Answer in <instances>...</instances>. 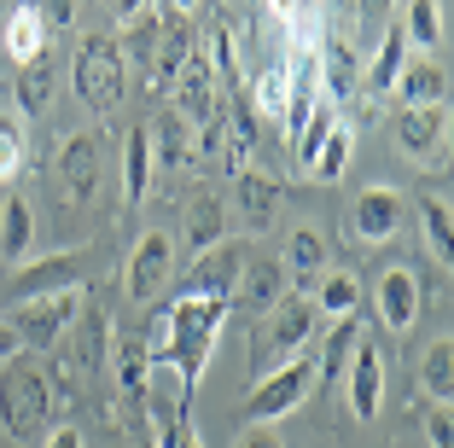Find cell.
<instances>
[{
    "instance_id": "22",
    "label": "cell",
    "mask_w": 454,
    "mask_h": 448,
    "mask_svg": "<svg viewBox=\"0 0 454 448\" xmlns=\"http://www.w3.org/2000/svg\"><path fill=\"white\" fill-rule=\"evenodd\" d=\"M53 88H59L53 53H41V59H29V65H18V82H12V93H18V117H41V111L53 106Z\"/></svg>"
},
{
    "instance_id": "35",
    "label": "cell",
    "mask_w": 454,
    "mask_h": 448,
    "mask_svg": "<svg viewBox=\"0 0 454 448\" xmlns=\"http://www.w3.org/2000/svg\"><path fill=\"white\" fill-rule=\"evenodd\" d=\"M396 29L408 35V47H437L442 41V0H408V18Z\"/></svg>"
},
{
    "instance_id": "46",
    "label": "cell",
    "mask_w": 454,
    "mask_h": 448,
    "mask_svg": "<svg viewBox=\"0 0 454 448\" xmlns=\"http://www.w3.org/2000/svg\"><path fill=\"white\" fill-rule=\"evenodd\" d=\"M268 6H274L280 18H297V0H268Z\"/></svg>"
},
{
    "instance_id": "20",
    "label": "cell",
    "mask_w": 454,
    "mask_h": 448,
    "mask_svg": "<svg viewBox=\"0 0 454 448\" xmlns=\"http://www.w3.org/2000/svg\"><path fill=\"white\" fill-rule=\"evenodd\" d=\"M233 198H239L245 222H251L256 233H268V227H274V210H280V198H286V186H280V181H268V175H256V169H239V181H233Z\"/></svg>"
},
{
    "instance_id": "19",
    "label": "cell",
    "mask_w": 454,
    "mask_h": 448,
    "mask_svg": "<svg viewBox=\"0 0 454 448\" xmlns=\"http://www.w3.org/2000/svg\"><path fill=\"white\" fill-rule=\"evenodd\" d=\"M152 140H146V122H134L129 134H122V204L129 210H140L152 193Z\"/></svg>"
},
{
    "instance_id": "29",
    "label": "cell",
    "mask_w": 454,
    "mask_h": 448,
    "mask_svg": "<svg viewBox=\"0 0 454 448\" xmlns=\"http://www.w3.org/2000/svg\"><path fill=\"white\" fill-rule=\"evenodd\" d=\"M292 93H297V76H292L286 65H274V70H262V76H256V88L245 93V99H251L256 117H286Z\"/></svg>"
},
{
    "instance_id": "47",
    "label": "cell",
    "mask_w": 454,
    "mask_h": 448,
    "mask_svg": "<svg viewBox=\"0 0 454 448\" xmlns=\"http://www.w3.org/2000/svg\"><path fill=\"white\" fill-rule=\"evenodd\" d=\"M134 448H158V443H152V431H140V443H134Z\"/></svg>"
},
{
    "instance_id": "7",
    "label": "cell",
    "mask_w": 454,
    "mask_h": 448,
    "mask_svg": "<svg viewBox=\"0 0 454 448\" xmlns=\"http://www.w3.org/2000/svg\"><path fill=\"white\" fill-rule=\"evenodd\" d=\"M169 279H175V239L163 233V227H152V233H140V245L129 251L122 291H129V303H152Z\"/></svg>"
},
{
    "instance_id": "40",
    "label": "cell",
    "mask_w": 454,
    "mask_h": 448,
    "mask_svg": "<svg viewBox=\"0 0 454 448\" xmlns=\"http://www.w3.org/2000/svg\"><path fill=\"white\" fill-rule=\"evenodd\" d=\"M41 448H88V436H82L76 425H53V431L41 436Z\"/></svg>"
},
{
    "instance_id": "26",
    "label": "cell",
    "mask_w": 454,
    "mask_h": 448,
    "mask_svg": "<svg viewBox=\"0 0 454 448\" xmlns=\"http://www.w3.org/2000/svg\"><path fill=\"white\" fill-rule=\"evenodd\" d=\"M29 239H35V210H29L18 193H6L0 198V263H24V251H29Z\"/></svg>"
},
{
    "instance_id": "24",
    "label": "cell",
    "mask_w": 454,
    "mask_h": 448,
    "mask_svg": "<svg viewBox=\"0 0 454 448\" xmlns=\"http://www.w3.org/2000/svg\"><path fill=\"white\" fill-rule=\"evenodd\" d=\"M402 106H442L449 99V76H442L437 59H414V65H402L396 88H390Z\"/></svg>"
},
{
    "instance_id": "9",
    "label": "cell",
    "mask_w": 454,
    "mask_h": 448,
    "mask_svg": "<svg viewBox=\"0 0 454 448\" xmlns=\"http://www.w3.org/2000/svg\"><path fill=\"white\" fill-rule=\"evenodd\" d=\"M239 268H245V245H210V251H199L192 256V268L181 274V291L175 297H233V279H239Z\"/></svg>"
},
{
    "instance_id": "39",
    "label": "cell",
    "mask_w": 454,
    "mask_h": 448,
    "mask_svg": "<svg viewBox=\"0 0 454 448\" xmlns=\"http://www.w3.org/2000/svg\"><path fill=\"white\" fill-rule=\"evenodd\" d=\"M41 18H47V29H70V18H76V0H35Z\"/></svg>"
},
{
    "instance_id": "27",
    "label": "cell",
    "mask_w": 454,
    "mask_h": 448,
    "mask_svg": "<svg viewBox=\"0 0 454 448\" xmlns=\"http://www.w3.org/2000/svg\"><path fill=\"white\" fill-rule=\"evenodd\" d=\"M111 367H117V396H122V402H146V390H152V356H146V343H140V338L117 343Z\"/></svg>"
},
{
    "instance_id": "25",
    "label": "cell",
    "mask_w": 454,
    "mask_h": 448,
    "mask_svg": "<svg viewBox=\"0 0 454 448\" xmlns=\"http://www.w3.org/2000/svg\"><path fill=\"white\" fill-rule=\"evenodd\" d=\"M402 65H408V35L390 24V29H385V41H379V53H373V65L361 70V88L373 93V99H390V88H396Z\"/></svg>"
},
{
    "instance_id": "23",
    "label": "cell",
    "mask_w": 454,
    "mask_h": 448,
    "mask_svg": "<svg viewBox=\"0 0 454 448\" xmlns=\"http://www.w3.org/2000/svg\"><path fill=\"white\" fill-rule=\"evenodd\" d=\"M356 343H361V315L333 320L321 356H315V384H344V367H349V356H356Z\"/></svg>"
},
{
    "instance_id": "14",
    "label": "cell",
    "mask_w": 454,
    "mask_h": 448,
    "mask_svg": "<svg viewBox=\"0 0 454 448\" xmlns=\"http://www.w3.org/2000/svg\"><path fill=\"white\" fill-rule=\"evenodd\" d=\"M396 140L408 158H437L442 145H449V106H402Z\"/></svg>"
},
{
    "instance_id": "45",
    "label": "cell",
    "mask_w": 454,
    "mask_h": 448,
    "mask_svg": "<svg viewBox=\"0 0 454 448\" xmlns=\"http://www.w3.org/2000/svg\"><path fill=\"white\" fill-rule=\"evenodd\" d=\"M169 6H175V18H192V12L204 6V0H169Z\"/></svg>"
},
{
    "instance_id": "48",
    "label": "cell",
    "mask_w": 454,
    "mask_h": 448,
    "mask_svg": "<svg viewBox=\"0 0 454 448\" xmlns=\"http://www.w3.org/2000/svg\"><path fill=\"white\" fill-rule=\"evenodd\" d=\"M0 12H12V0H0Z\"/></svg>"
},
{
    "instance_id": "8",
    "label": "cell",
    "mask_w": 454,
    "mask_h": 448,
    "mask_svg": "<svg viewBox=\"0 0 454 448\" xmlns=\"http://www.w3.org/2000/svg\"><path fill=\"white\" fill-rule=\"evenodd\" d=\"M99 181H106V145H99V134H70L59 145V193H65V204H88L99 193Z\"/></svg>"
},
{
    "instance_id": "32",
    "label": "cell",
    "mask_w": 454,
    "mask_h": 448,
    "mask_svg": "<svg viewBox=\"0 0 454 448\" xmlns=\"http://www.w3.org/2000/svg\"><path fill=\"white\" fill-rule=\"evenodd\" d=\"M349 152H356V129H349V122H338V129L321 140V152L309 158V175H315V181H344Z\"/></svg>"
},
{
    "instance_id": "33",
    "label": "cell",
    "mask_w": 454,
    "mask_h": 448,
    "mask_svg": "<svg viewBox=\"0 0 454 448\" xmlns=\"http://www.w3.org/2000/svg\"><path fill=\"white\" fill-rule=\"evenodd\" d=\"M315 309L321 315H333V320H344V315H361V279L349 274H326L321 279V291H315Z\"/></svg>"
},
{
    "instance_id": "18",
    "label": "cell",
    "mask_w": 454,
    "mask_h": 448,
    "mask_svg": "<svg viewBox=\"0 0 454 448\" xmlns=\"http://www.w3.org/2000/svg\"><path fill=\"white\" fill-rule=\"evenodd\" d=\"M192 53H199V41H192L187 18H169V24L158 29V47H152V59H146V82H152V88H169Z\"/></svg>"
},
{
    "instance_id": "38",
    "label": "cell",
    "mask_w": 454,
    "mask_h": 448,
    "mask_svg": "<svg viewBox=\"0 0 454 448\" xmlns=\"http://www.w3.org/2000/svg\"><path fill=\"white\" fill-rule=\"evenodd\" d=\"M426 436H431V448H454V413H449V402H437V408H431Z\"/></svg>"
},
{
    "instance_id": "11",
    "label": "cell",
    "mask_w": 454,
    "mask_h": 448,
    "mask_svg": "<svg viewBox=\"0 0 454 448\" xmlns=\"http://www.w3.org/2000/svg\"><path fill=\"white\" fill-rule=\"evenodd\" d=\"M349 227H356L361 245H390L402 233V193L396 186H361L356 210H349Z\"/></svg>"
},
{
    "instance_id": "1",
    "label": "cell",
    "mask_w": 454,
    "mask_h": 448,
    "mask_svg": "<svg viewBox=\"0 0 454 448\" xmlns=\"http://www.w3.org/2000/svg\"><path fill=\"white\" fill-rule=\"evenodd\" d=\"M53 384H47V373L29 367V361H6L0 367V425H6V436H18V443H35V436L53 431Z\"/></svg>"
},
{
    "instance_id": "31",
    "label": "cell",
    "mask_w": 454,
    "mask_h": 448,
    "mask_svg": "<svg viewBox=\"0 0 454 448\" xmlns=\"http://www.w3.org/2000/svg\"><path fill=\"white\" fill-rule=\"evenodd\" d=\"M280 268H286V274H297V279L321 274V268H326V239L315 233V227H297V233L286 239V251H280Z\"/></svg>"
},
{
    "instance_id": "30",
    "label": "cell",
    "mask_w": 454,
    "mask_h": 448,
    "mask_svg": "<svg viewBox=\"0 0 454 448\" xmlns=\"http://www.w3.org/2000/svg\"><path fill=\"white\" fill-rule=\"evenodd\" d=\"M419 384L431 402H454V338H437L419 361Z\"/></svg>"
},
{
    "instance_id": "13",
    "label": "cell",
    "mask_w": 454,
    "mask_h": 448,
    "mask_svg": "<svg viewBox=\"0 0 454 448\" xmlns=\"http://www.w3.org/2000/svg\"><path fill=\"white\" fill-rule=\"evenodd\" d=\"M286 268L280 256H262V263H245L239 279H233V297H227V309H251V315H268V309L286 297Z\"/></svg>"
},
{
    "instance_id": "44",
    "label": "cell",
    "mask_w": 454,
    "mask_h": 448,
    "mask_svg": "<svg viewBox=\"0 0 454 448\" xmlns=\"http://www.w3.org/2000/svg\"><path fill=\"white\" fill-rule=\"evenodd\" d=\"M152 0H111V12H117V24H134V18L146 12Z\"/></svg>"
},
{
    "instance_id": "17",
    "label": "cell",
    "mask_w": 454,
    "mask_h": 448,
    "mask_svg": "<svg viewBox=\"0 0 454 448\" xmlns=\"http://www.w3.org/2000/svg\"><path fill=\"white\" fill-rule=\"evenodd\" d=\"M146 140H152V169H192L199 163V145H192L187 122L175 117V111H158L146 122Z\"/></svg>"
},
{
    "instance_id": "15",
    "label": "cell",
    "mask_w": 454,
    "mask_h": 448,
    "mask_svg": "<svg viewBox=\"0 0 454 448\" xmlns=\"http://www.w3.org/2000/svg\"><path fill=\"white\" fill-rule=\"evenodd\" d=\"M0 41H6V59H12V65H29V59L53 53V29H47V18H41L35 0H18L12 12H6Z\"/></svg>"
},
{
    "instance_id": "43",
    "label": "cell",
    "mask_w": 454,
    "mask_h": 448,
    "mask_svg": "<svg viewBox=\"0 0 454 448\" xmlns=\"http://www.w3.org/2000/svg\"><path fill=\"white\" fill-rule=\"evenodd\" d=\"M12 356H18V332L6 320V309H0V361H12Z\"/></svg>"
},
{
    "instance_id": "4",
    "label": "cell",
    "mask_w": 454,
    "mask_h": 448,
    "mask_svg": "<svg viewBox=\"0 0 454 448\" xmlns=\"http://www.w3.org/2000/svg\"><path fill=\"white\" fill-rule=\"evenodd\" d=\"M309 396H315V356H292L251 390L245 425H274V420H286V413H297Z\"/></svg>"
},
{
    "instance_id": "21",
    "label": "cell",
    "mask_w": 454,
    "mask_h": 448,
    "mask_svg": "<svg viewBox=\"0 0 454 448\" xmlns=\"http://www.w3.org/2000/svg\"><path fill=\"white\" fill-rule=\"evenodd\" d=\"M315 82H321V93H326V106L333 99H344V93H356L361 88V59H356V47H338V41H326L321 47V59H315Z\"/></svg>"
},
{
    "instance_id": "41",
    "label": "cell",
    "mask_w": 454,
    "mask_h": 448,
    "mask_svg": "<svg viewBox=\"0 0 454 448\" xmlns=\"http://www.w3.org/2000/svg\"><path fill=\"white\" fill-rule=\"evenodd\" d=\"M356 12H361V24H367V29H379L390 18V0H356Z\"/></svg>"
},
{
    "instance_id": "5",
    "label": "cell",
    "mask_w": 454,
    "mask_h": 448,
    "mask_svg": "<svg viewBox=\"0 0 454 448\" xmlns=\"http://www.w3.org/2000/svg\"><path fill=\"white\" fill-rule=\"evenodd\" d=\"M82 303H88V291H53V297L18 303V315H6L12 332H18V350H53L70 332V320L82 315Z\"/></svg>"
},
{
    "instance_id": "16",
    "label": "cell",
    "mask_w": 454,
    "mask_h": 448,
    "mask_svg": "<svg viewBox=\"0 0 454 448\" xmlns=\"http://www.w3.org/2000/svg\"><path fill=\"white\" fill-rule=\"evenodd\" d=\"M379 320L390 332H408L419 320V274L414 268H385L379 274Z\"/></svg>"
},
{
    "instance_id": "28",
    "label": "cell",
    "mask_w": 454,
    "mask_h": 448,
    "mask_svg": "<svg viewBox=\"0 0 454 448\" xmlns=\"http://www.w3.org/2000/svg\"><path fill=\"white\" fill-rule=\"evenodd\" d=\"M222 233H227L222 198H215V193H199V198L187 204V251H192V256L210 251V245H222Z\"/></svg>"
},
{
    "instance_id": "34",
    "label": "cell",
    "mask_w": 454,
    "mask_h": 448,
    "mask_svg": "<svg viewBox=\"0 0 454 448\" xmlns=\"http://www.w3.org/2000/svg\"><path fill=\"white\" fill-rule=\"evenodd\" d=\"M29 163V134H24V117H12V111H0V186L18 181Z\"/></svg>"
},
{
    "instance_id": "6",
    "label": "cell",
    "mask_w": 454,
    "mask_h": 448,
    "mask_svg": "<svg viewBox=\"0 0 454 448\" xmlns=\"http://www.w3.org/2000/svg\"><path fill=\"white\" fill-rule=\"evenodd\" d=\"M82 279H88V245H70V251H53L29 268H12L0 291L29 303V297H53V291H82Z\"/></svg>"
},
{
    "instance_id": "2",
    "label": "cell",
    "mask_w": 454,
    "mask_h": 448,
    "mask_svg": "<svg viewBox=\"0 0 454 448\" xmlns=\"http://www.w3.org/2000/svg\"><path fill=\"white\" fill-rule=\"evenodd\" d=\"M59 350V384L65 390H82L88 379H99V373L111 367V320L106 309L82 303V315L70 320V332L53 343Z\"/></svg>"
},
{
    "instance_id": "3",
    "label": "cell",
    "mask_w": 454,
    "mask_h": 448,
    "mask_svg": "<svg viewBox=\"0 0 454 448\" xmlns=\"http://www.w3.org/2000/svg\"><path fill=\"white\" fill-rule=\"evenodd\" d=\"M70 88L88 111H111L122 99V41L111 35H82L70 59Z\"/></svg>"
},
{
    "instance_id": "36",
    "label": "cell",
    "mask_w": 454,
    "mask_h": 448,
    "mask_svg": "<svg viewBox=\"0 0 454 448\" xmlns=\"http://www.w3.org/2000/svg\"><path fill=\"white\" fill-rule=\"evenodd\" d=\"M419 227H426V245L437 251V263L454 256V233H449V198H419Z\"/></svg>"
},
{
    "instance_id": "42",
    "label": "cell",
    "mask_w": 454,
    "mask_h": 448,
    "mask_svg": "<svg viewBox=\"0 0 454 448\" xmlns=\"http://www.w3.org/2000/svg\"><path fill=\"white\" fill-rule=\"evenodd\" d=\"M233 448H286V443H280L274 431H268V425H251V431H245V436H239Z\"/></svg>"
},
{
    "instance_id": "12",
    "label": "cell",
    "mask_w": 454,
    "mask_h": 448,
    "mask_svg": "<svg viewBox=\"0 0 454 448\" xmlns=\"http://www.w3.org/2000/svg\"><path fill=\"white\" fill-rule=\"evenodd\" d=\"M268 315H274V326H268V350L286 356V361H292L297 350L315 338V326H321V309H315V297H303V291H286Z\"/></svg>"
},
{
    "instance_id": "37",
    "label": "cell",
    "mask_w": 454,
    "mask_h": 448,
    "mask_svg": "<svg viewBox=\"0 0 454 448\" xmlns=\"http://www.w3.org/2000/svg\"><path fill=\"white\" fill-rule=\"evenodd\" d=\"M333 129H338V111L321 99V106H315V117H309L303 129H297V140H292V152H297V163H303V169H309V158L321 152V140H326Z\"/></svg>"
},
{
    "instance_id": "10",
    "label": "cell",
    "mask_w": 454,
    "mask_h": 448,
    "mask_svg": "<svg viewBox=\"0 0 454 448\" xmlns=\"http://www.w3.org/2000/svg\"><path fill=\"white\" fill-rule=\"evenodd\" d=\"M344 396L361 425L379 420V408H385V356H379V343H367V338L356 343V356L344 367Z\"/></svg>"
}]
</instances>
